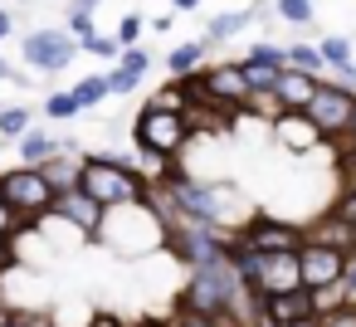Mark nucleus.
Here are the masks:
<instances>
[{
	"label": "nucleus",
	"instance_id": "1",
	"mask_svg": "<svg viewBox=\"0 0 356 327\" xmlns=\"http://www.w3.org/2000/svg\"><path fill=\"white\" fill-rule=\"evenodd\" d=\"M147 186H152V181H147L137 166H122V161H113V157H83V161H79V191H83L88 200H98L103 210L147 200Z\"/></svg>",
	"mask_w": 356,
	"mask_h": 327
},
{
	"label": "nucleus",
	"instance_id": "2",
	"mask_svg": "<svg viewBox=\"0 0 356 327\" xmlns=\"http://www.w3.org/2000/svg\"><path fill=\"white\" fill-rule=\"evenodd\" d=\"M132 137H137V147H142V157H156V161H176L186 147H191V122H186V113H161V108H142L137 113V127H132Z\"/></svg>",
	"mask_w": 356,
	"mask_h": 327
},
{
	"label": "nucleus",
	"instance_id": "3",
	"mask_svg": "<svg viewBox=\"0 0 356 327\" xmlns=\"http://www.w3.org/2000/svg\"><path fill=\"white\" fill-rule=\"evenodd\" d=\"M0 200H6L25 225H35L40 215H49L54 186H49V176H44L40 166H15V171L0 176Z\"/></svg>",
	"mask_w": 356,
	"mask_h": 327
},
{
	"label": "nucleus",
	"instance_id": "4",
	"mask_svg": "<svg viewBox=\"0 0 356 327\" xmlns=\"http://www.w3.org/2000/svg\"><path fill=\"white\" fill-rule=\"evenodd\" d=\"M356 113V93L332 83V79H317V93L307 103V122L322 132V137H346V122Z\"/></svg>",
	"mask_w": 356,
	"mask_h": 327
},
{
	"label": "nucleus",
	"instance_id": "5",
	"mask_svg": "<svg viewBox=\"0 0 356 327\" xmlns=\"http://www.w3.org/2000/svg\"><path fill=\"white\" fill-rule=\"evenodd\" d=\"M341 269H346V254L332 249V244H312L302 239L298 244V283L312 293V288H327V283H341Z\"/></svg>",
	"mask_w": 356,
	"mask_h": 327
},
{
	"label": "nucleus",
	"instance_id": "6",
	"mask_svg": "<svg viewBox=\"0 0 356 327\" xmlns=\"http://www.w3.org/2000/svg\"><path fill=\"white\" fill-rule=\"evenodd\" d=\"M259 322H264V327H302V322H317L312 293H307V288L259 293Z\"/></svg>",
	"mask_w": 356,
	"mask_h": 327
},
{
	"label": "nucleus",
	"instance_id": "7",
	"mask_svg": "<svg viewBox=\"0 0 356 327\" xmlns=\"http://www.w3.org/2000/svg\"><path fill=\"white\" fill-rule=\"evenodd\" d=\"M74 49H79V45H74L64 30H35V35H25L20 59H25L30 69H40V74H59V69L74 64Z\"/></svg>",
	"mask_w": 356,
	"mask_h": 327
},
{
	"label": "nucleus",
	"instance_id": "8",
	"mask_svg": "<svg viewBox=\"0 0 356 327\" xmlns=\"http://www.w3.org/2000/svg\"><path fill=\"white\" fill-rule=\"evenodd\" d=\"M234 234L249 239V244L264 249V254H273V249H298V244H302V230L288 225V220H273V215H249L244 230H234Z\"/></svg>",
	"mask_w": 356,
	"mask_h": 327
},
{
	"label": "nucleus",
	"instance_id": "9",
	"mask_svg": "<svg viewBox=\"0 0 356 327\" xmlns=\"http://www.w3.org/2000/svg\"><path fill=\"white\" fill-rule=\"evenodd\" d=\"M49 215H54V220H64V225H74V230H83L88 239H98L103 205H98V200H88L79 186H74V191H59V196H54V205H49Z\"/></svg>",
	"mask_w": 356,
	"mask_h": 327
},
{
	"label": "nucleus",
	"instance_id": "10",
	"mask_svg": "<svg viewBox=\"0 0 356 327\" xmlns=\"http://www.w3.org/2000/svg\"><path fill=\"white\" fill-rule=\"evenodd\" d=\"M205 93H210L215 108H249V98H254L239 64H215V69H205Z\"/></svg>",
	"mask_w": 356,
	"mask_h": 327
},
{
	"label": "nucleus",
	"instance_id": "11",
	"mask_svg": "<svg viewBox=\"0 0 356 327\" xmlns=\"http://www.w3.org/2000/svg\"><path fill=\"white\" fill-rule=\"evenodd\" d=\"M288 288H302V283H298V249H273V254H264L254 293H288Z\"/></svg>",
	"mask_w": 356,
	"mask_h": 327
},
{
	"label": "nucleus",
	"instance_id": "12",
	"mask_svg": "<svg viewBox=\"0 0 356 327\" xmlns=\"http://www.w3.org/2000/svg\"><path fill=\"white\" fill-rule=\"evenodd\" d=\"M312 93H317V74H302V69H283L278 83H273V103H278V113H307Z\"/></svg>",
	"mask_w": 356,
	"mask_h": 327
},
{
	"label": "nucleus",
	"instance_id": "13",
	"mask_svg": "<svg viewBox=\"0 0 356 327\" xmlns=\"http://www.w3.org/2000/svg\"><path fill=\"white\" fill-rule=\"evenodd\" d=\"M273 132H278V142H283L288 152H312V147L322 142V132L307 122V113H278V118H273Z\"/></svg>",
	"mask_w": 356,
	"mask_h": 327
},
{
	"label": "nucleus",
	"instance_id": "14",
	"mask_svg": "<svg viewBox=\"0 0 356 327\" xmlns=\"http://www.w3.org/2000/svg\"><path fill=\"white\" fill-rule=\"evenodd\" d=\"M302 239H312V244H332V249H341V254H356V225H346L341 215H322L317 225L302 230Z\"/></svg>",
	"mask_w": 356,
	"mask_h": 327
},
{
	"label": "nucleus",
	"instance_id": "15",
	"mask_svg": "<svg viewBox=\"0 0 356 327\" xmlns=\"http://www.w3.org/2000/svg\"><path fill=\"white\" fill-rule=\"evenodd\" d=\"M152 69V54L147 49H122V59H118V69L108 74V93H132L137 83H142V74Z\"/></svg>",
	"mask_w": 356,
	"mask_h": 327
},
{
	"label": "nucleus",
	"instance_id": "16",
	"mask_svg": "<svg viewBox=\"0 0 356 327\" xmlns=\"http://www.w3.org/2000/svg\"><path fill=\"white\" fill-rule=\"evenodd\" d=\"M317 54H322V69H332V74H337V83L356 93V59H351V45H346L341 35H332V40H322V45H317Z\"/></svg>",
	"mask_w": 356,
	"mask_h": 327
},
{
	"label": "nucleus",
	"instance_id": "17",
	"mask_svg": "<svg viewBox=\"0 0 356 327\" xmlns=\"http://www.w3.org/2000/svg\"><path fill=\"white\" fill-rule=\"evenodd\" d=\"M59 152H64V147H59L49 132H40V127H30V132L20 137V161H25V166H44V161H54Z\"/></svg>",
	"mask_w": 356,
	"mask_h": 327
},
{
	"label": "nucleus",
	"instance_id": "18",
	"mask_svg": "<svg viewBox=\"0 0 356 327\" xmlns=\"http://www.w3.org/2000/svg\"><path fill=\"white\" fill-rule=\"evenodd\" d=\"M200 64H205V40H191V45H181V49H171V54H166V69H171L176 79L200 74Z\"/></svg>",
	"mask_w": 356,
	"mask_h": 327
},
{
	"label": "nucleus",
	"instance_id": "19",
	"mask_svg": "<svg viewBox=\"0 0 356 327\" xmlns=\"http://www.w3.org/2000/svg\"><path fill=\"white\" fill-rule=\"evenodd\" d=\"M239 69H244V83H249L254 98H273V83H278L283 69H268V64H254V59H239Z\"/></svg>",
	"mask_w": 356,
	"mask_h": 327
},
{
	"label": "nucleus",
	"instance_id": "20",
	"mask_svg": "<svg viewBox=\"0 0 356 327\" xmlns=\"http://www.w3.org/2000/svg\"><path fill=\"white\" fill-rule=\"evenodd\" d=\"M40 171L49 176V186H54V196H59V191H74V186H79V161H74V157H64V152H59L54 161H44Z\"/></svg>",
	"mask_w": 356,
	"mask_h": 327
},
{
	"label": "nucleus",
	"instance_id": "21",
	"mask_svg": "<svg viewBox=\"0 0 356 327\" xmlns=\"http://www.w3.org/2000/svg\"><path fill=\"white\" fill-rule=\"evenodd\" d=\"M288 69H302V74H317V79H322V54H317V45H288Z\"/></svg>",
	"mask_w": 356,
	"mask_h": 327
},
{
	"label": "nucleus",
	"instance_id": "22",
	"mask_svg": "<svg viewBox=\"0 0 356 327\" xmlns=\"http://www.w3.org/2000/svg\"><path fill=\"white\" fill-rule=\"evenodd\" d=\"M69 93H74V103H79V113H83V108H93V103H103V98H108V79H103V74H93V79H83L79 88H69Z\"/></svg>",
	"mask_w": 356,
	"mask_h": 327
},
{
	"label": "nucleus",
	"instance_id": "23",
	"mask_svg": "<svg viewBox=\"0 0 356 327\" xmlns=\"http://www.w3.org/2000/svg\"><path fill=\"white\" fill-rule=\"evenodd\" d=\"M64 35H69L74 45H88V40H93V10H83V6H74V15H69V25H64Z\"/></svg>",
	"mask_w": 356,
	"mask_h": 327
},
{
	"label": "nucleus",
	"instance_id": "24",
	"mask_svg": "<svg viewBox=\"0 0 356 327\" xmlns=\"http://www.w3.org/2000/svg\"><path fill=\"white\" fill-rule=\"evenodd\" d=\"M244 25H249V15H239V10L215 15V20H210V30H205V40H229V35H239Z\"/></svg>",
	"mask_w": 356,
	"mask_h": 327
},
{
	"label": "nucleus",
	"instance_id": "25",
	"mask_svg": "<svg viewBox=\"0 0 356 327\" xmlns=\"http://www.w3.org/2000/svg\"><path fill=\"white\" fill-rule=\"evenodd\" d=\"M273 10L283 25H312V0H278Z\"/></svg>",
	"mask_w": 356,
	"mask_h": 327
},
{
	"label": "nucleus",
	"instance_id": "26",
	"mask_svg": "<svg viewBox=\"0 0 356 327\" xmlns=\"http://www.w3.org/2000/svg\"><path fill=\"white\" fill-rule=\"evenodd\" d=\"M312 308H317V317H327V312H337V308H346V298H341V283H327V288H312Z\"/></svg>",
	"mask_w": 356,
	"mask_h": 327
},
{
	"label": "nucleus",
	"instance_id": "27",
	"mask_svg": "<svg viewBox=\"0 0 356 327\" xmlns=\"http://www.w3.org/2000/svg\"><path fill=\"white\" fill-rule=\"evenodd\" d=\"M25 132H30L25 108H0V137H25Z\"/></svg>",
	"mask_w": 356,
	"mask_h": 327
},
{
	"label": "nucleus",
	"instance_id": "28",
	"mask_svg": "<svg viewBox=\"0 0 356 327\" xmlns=\"http://www.w3.org/2000/svg\"><path fill=\"white\" fill-rule=\"evenodd\" d=\"M147 108H161V113H186V93H181L176 83H171V88L161 83V88L152 93V103H147Z\"/></svg>",
	"mask_w": 356,
	"mask_h": 327
},
{
	"label": "nucleus",
	"instance_id": "29",
	"mask_svg": "<svg viewBox=\"0 0 356 327\" xmlns=\"http://www.w3.org/2000/svg\"><path fill=\"white\" fill-rule=\"evenodd\" d=\"M166 327H234V322H229V317H205V312H186V308H176V317H171Z\"/></svg>",
	"mask_w": 356,
	"mask_h": 327
},
{
	"label": "nucleus",
	"instance_id": "30",
	"mask_svg": "<svg viewBox=\"0 0 356 327\" xmlns=\"http://www.w3.org/2000/svg\"><path fill=\"white\" fill-rule=\"evenodd\" d=\"M244 59H254V64H268V69H288V49H278V45H254Z\"/></svg>",
	"mask_w": 356,
	"mask_h": 327
},
{
	"label": "nucleus",
	"instance_id": "31",
	"mask_svg": "<svg viewBox=\"0 0 356 327\" xmlns=\"http://www.w3.org/2000/svg\"><path fill=\"white\" fill-rule=\"evenodd\" d=\"M44 113H49L54 122H64V118L79 113V103H74V93H49V98H44Z\"/></svg>",
	"mask_w": 356,
	"mask_h": 327
},
{
	"label": "nucleus",
	"instance_id": "32",
	"mask_svg": "<svg viewBox=\"0 0 356 327\" xmlns=\"http://www.w3.org/2000/svg\"><path fill=\"white\" fill-rule=\"evenodd\" d=\"M137 35H142V15H122L118 20V49H132Z\"/></svg>",
	"mask_w": 356,
	"mask_h": 327
},
{
	"label": "nucleus",
	"instance_id": "33",
	"mask_svg": "<svg viewBox=\"0 0 356 327\" xmlns=\"http://www.w3.org/2000/svg\"><path fill=\"white\" fill-rule=\"evenodd\" d=\"M20 230H25V220H20L6 200H0V239H10V244H15V234H20Z\"/></svg>",
	"mask_w": 356,
	"mask_h": 327
},
{
	"label": "nucleus",
	"instance_id": "34",
	"mask_svg": "<svg viewBox=\"0 0 356 327\" xmlns=\"http://www.w3.org/2000/svg\"><path fill=\"white\" fill-rule=\"evenodd\" d=\"M6 327H54V317H49V312H20V308H15V312L6 317Z\"/></svg>",
	"mask_w": 356,
	"mask_h": 327
},
{
	"label": "nucleus",
	"instance_id": "35",
	"mask_svg": "<svg viewBox=\"0 0 356 327\" xmlns=\"http://www.w3.org/2000/svg\"><path fill=\"white\" fill-rule=\"evenodd\" d=\"M341 298H346V308H356V254H346V269H341Z\"/></svg>",
	"mask_w": 356,
	"mask_h": 327
},
{
	"label": "nucleus",
	"instance_id": "36",
	"mask_svg": "<svg viewBox=\"0 0 356 327\" xmlns=\"http://www.w3.org/2000/svg\"><path fill=\"white\" fill-rule=\"evenodd\" d=\"M332 215H341L346 225H356V186H346V191H341V200L332 205Z\"/></svg>",
	"mask_w": 356,
	"mask_h": 327
},
{
	"label": "nucleus",
	"instance_id": "37",
	"mask_svg": "<svg viewBox=\"0 0 356 327\" xmlns=\"http://www.w3.org/2000/svg\"><path fill=\"white\" fill-rule=\"evenodd\" d=\"M317 327H356V308H337V312L317 317Z\"/></svg>",
	"mask_w": 356,
	"mask_h": 327
},
{
	"label": "nucleus",
	"instance_id": "38",
	"mask_svg": "<svg viewBox=\"0 0 356 327\" xmlns=\"http://www.w3.org/2000/svg\"><path fill=\"white\" fill-rule=\"evenodd\" d=\"M337 176H341V186H356V147H346V152H341Z\"/></svg>",
	"mask_w": 356,
	"mask_h": 327
},
{
	"label": "nucleus",
	"instance_id": "39",
	"mask_svg": "<svg viewBox=\"0 0 356 327\" xmlns=\"http://www.w3.org/2000/svg\"><path fill=\"white\" fill-rule=\"evenodd\" d=\"M88 49L108 59V54H118V40H108V35H93V40H88Z\"/></svg>",
	"mask_w": 356,
	"mask_h": 327
},
{
	"label": "nucleus",
	"instance_id": "40",
	"mask_svg": "<svg viewBox=\"0 0 356 327\" xmlns=\"http://www.w3.org/2000/svg\"><path fill=\"white\" fill-rule=\"evenodd\" d=\"M88 327H127V322H118L113 312H93V317H88Z\"/></svg>",
	"mask_w": 356,
	"mask_h": 327
},
{
	"label": "nucleus",
	"instance_id": "41",
	"mask_svg": "<svg viewBox=\"0 0 356 327\" xmlns=\"http://www.w3.org/2000/svg\"><path fill=\"white\" fill-rule=\"evenodd\" d=\"M10 264H15V244H10V239H0V273H6Z\"/></svg>",
	"mask_w": 356,
	"mask_h": 327
},
{
	"label": "nucleus",
	"instance_id": "42",
	"mask_svg": "<svg viewBox=\"0 0 356 327\" xmlns=\"http://www.w3.org/2000/svg\"><path fill=\"white\" fill-rule=\"evenodd\" d=\"M10 312H15V308H10V293L0 288V327H6V317H10Z\"/></svg>",
	"mask_w": 356,
	"mask_h": 327
},
{
	"label": "nucleus",
	"instance_id": "43",
	"mask_svg": "<svg viewBox=\"0 0 356 327\" xmlns=\"http://www.w3.org/2000/svg\"><path fill=\"white\" fill-rule=\"evenodd\" d=\"M10 30H15V20H10V10H0V40H6Z\"/></svg>",
	"mask_w": 356,
	"mask_h": 327
},
{
	"label": "nucleus",
	"instance_id": "44",
	"mask_svg": "<svg viewBox=\"0 0 356 327\" xmlns=\"http://www.w3.org/2000/svg\"><path fill=\"white\" fill-rule=\"evenodd\" d=\"M346 147H356V113H351V122H346V137H341Z\"/></svg>",
	"mask_w": 356,
	"mask_h": 327
},
{
	"label": "nucleus",
	"instance_id": "45",
	"mask_svg": "<svg viewBox=\"0 0 356 327\" xmlns=\"http://www.w3.org/2000/svg\"><path fill=\"white\" fill-rule=\"evenodd\" d=\"M171 6H176V10H195V6H200V0H171Z\"/></svg>",
	"mask_w": 356,
	"mask_h": 327
},
{
	"label": "nucleus",
	"instance_id": "46",
	"mask_svg": "<svg viewBox=\"0 0 356 327\" xmlns=\"http://www.w3.org/2000/svg\"><path fill=\"white\" fill-rule=\"evenodd\" d=\"M6 79H10V64H6V59H0V83H6Z\"/></svg>",
	"mask_w": 356,
	"mask_h": 327
},
{
	"label": "nucleus",
	"instance_id": "47",
	"mask_svg": "<svg viewBox=\"0 0 356 327\" xmlns=\"http://www.w3.org/2000/svg\"><path fill=\"white\" fill-rule=\"evenodd\" d=\"M132 327H166V322H132Z\"/></svg>",
	"mask_w": 356,
	"mask_h": 327
},
{
	"label": "nucleus",
	"instance_id": "48",
	"mask_svg": "<svg viewBox=\"0 0 356 327\" xmlns=\"http://www.w3.org/2000/svg\"><path fill=\"white\" fill-rule=\"evenodd\" d=\"M79 6H83V10H93V6H98V0H79Z\"/></svg>",
	"mask_w": 356,
	"mask_h": 327
},
{
	"label": "nucleus",
	"instance_id": "49",
	"mask_svg": "<svg viewBox=\"0 0 356 327\" xmlns=\"http://www.w3.org/2000/svg\"><path fill=\"white\" fill-rule=\"evenodd\" d=\"M249 327H264V322H249Z\"/></svg>",
	"mask_w": 356,
	"mask_h": 327
},
{
	"label": "nucleus",
	"instance_id": "50",
	"mask_svg": "<svg viewBox=\"0 0 356 327\" xmlns=\"http://www.w3.org/2000/svg\"><path fill=\"white\" fill-rule=\"evenodd\" d=\"M302 327H317V322H302Z\"/></svg>",
	"mask_w": 356,
	"mask_h": 327
},
{
	"label": "nucleus",
	"instance_id": "51",
	"mask_svg": "<svg viewBox=\"0 0 356 327\" xmlns=\"http://www.w3.org/2000/svg\"><path fill=\"white\" fill-rule=\"evenodd\" d=\"M54 327H59V322H54Z\"/></svg>",
	"mask_w": 356,
	"mask_h": 327
}]
</instances>
